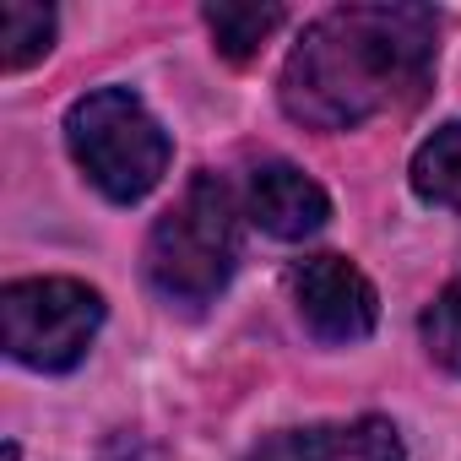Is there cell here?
Listing matches in <instances>:
<instances>
[{"instance_id":"obj_5","label":"cell","mask_w":461,"mask_h":461,"mask_svg":"<svg viewBox=\"0 0 461 461\" xmlns=\"http://www.w3.org/2000/svg\"><path fill=\"white\" fill-rule=\"evenodd\" d=\"M288 294L299 321L321 342H364L380 321L375 283L348 256H304L288 267Z\"/></svg>"},{"instance_id":"obj_3","label":"cell","mask_w":461,"mask_h":461,"mask_svg":"<svg viewBox=\"0 0 461 461\" xmlns=\"http://www.w3.org/2000/svg\"><path fill=\"white\" fill-rule=\"evenodd\" d=\"M66 147L77 168L120 206L152 195L174 158L168 131L152 120V109L131 87H98L77 98L66 114Z\"/></svg>"},{"instance_id":"obj_7","label":"cell","mask_w":461,"mask_h":461,"mask_svg":"<svg viewBox=\"0 0 461 461\" xmlns=\"http://www.w3.org/2000/svg\"><path fill=\"white\" fill-rule=\"evenodd\" d=\"M250 222L267 228L272 240H310L331 217V195L299 168V163H261L250 174Z\"/></svg>"},{"instance_id":"obj_6","label":"cell","mask_w":461,"mask_h":461,"mask_svg":"<svg viewBox=\"0 0 461 461\" xmlns=\"http://www.w3.org/2000/svg\"><path fill=\"white\" fill-rule=\"evenodd\" d=\"M245 461H407L402 434L391 418H348V423H310L261 439Z\"/></svg>"},{"instance_id":"obj_1","label":"cell","mask_w":461,"mask_h":461,"mask_svg":"<svg viewBox=\"0 0 461 461\" xmlns=\"http://www.w3.org/2000/svg\"><path fill=\"white\" fill-rule=\"evenodd\" d=\"M439 60V17L429 6H337L294 44L277 98L304 131H353L375 114L412 109Z\"/></svg>"},{"instance_id":"obj_11","label":"cell","mask_w":461,"mask_h":461,"mask_svg":"<svg viewBox=\"0 0 461 461\" xmlns=\"http://www.w3.org/2000/svg\"><path fill=\"white\" fill-rule=\"evenodd\" d=\"M418 337H423V348H429V358H434L439 369L461 375V277L423 310Z\"/></svg>"},{"instance_id":"obj_8","label":"cell","mask_w":461,"mask_h":461,"mask_svg":"<svg viewBox=\"0 0 461 461\" xmlns=\"http://www.w3.org/2000/svg\"><path fill=\"white\" fill-rule=\"evenodd\" d=\"M201 17H206V33H212L217 55H222V60H234V66L256 60L261 44L288 23L283 6H245V0H212Z\"/></svg>"},{"instance_id":"obj_2","label":"cell","mask_w":461,"mask_h":461,"mask_svg":"<svg viewBox=\"0 0 461 461\" xmlns=\"http://www.w3.org/2000/svg\"><path fill=\"white\" fill-rule=\"evenodd\" d=\"M240 267V212L217 174H190L179 201L147 234V283L185 310L212 304Z\"/></svg>"},{"instance_id":"obj_4","label":"cell","mask_w":461,"mask_h":461,"mask_svg":"<svg viewBox=\"0 0 461 461\" xmlns=\"http://www.w3.org/2000/svg\"><path fill=\"white\" fill-rule=\"evenodd\" d=\"M98 326H104V294L77 277H28L0 288L6 353L28 369H44V375L77 369Z\"/></svg>"},{"instance_id":"obj_10","label":"cell","mask_w":461,"mask_h":461,"mask_svg":"<svg viewBox=\"0 0 461 461\" xmlns=\"http://www.w3.org/2000/svg\"><path fill=\"white\" fill-rule=\"evenodd\" d=\"M55 44V12L50 6H28V0H6L0 6V66L6 71H28L33 60H44Z\"/></svg>"},{"instance_id":"obj_9","label":"cell","mask_w":461,"mask_h":461,"mask_svg":"<svg viewBox=\"0 0 461 461\" xmlns=\"http://www.w3.org/2000/svg\"><path fill=\"white\" fill-rule=\"evenodd\" d=\"M418 201L429 206H450L461 212V120L439 125L418 152H412V168H407Z\"/></svg>"}]
</instances>
